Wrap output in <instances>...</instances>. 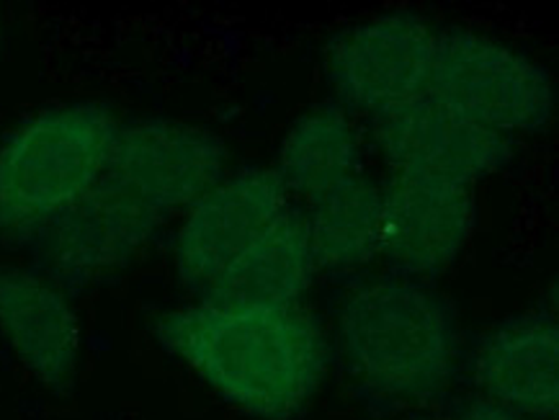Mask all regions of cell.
I'll return each instance as SVG.
<instances>
[{
    "label": "cell",
    "instance_id": "1",
    "mask_svg": "<svg viewBox=\"0 0 559 420\" xmlns=\"http://www.w3.org/2000/svg\"><path fill=\"white\" fill-rule=\"evenodd\" d=\"M227 145L174 119L121 124L106 170L83 199L28 235L39 274L73 295L124 268L176 212L227 173Z\"/></svg>",
    "mask_w": 559,
    "mask_h": 420
},
{
    "label": "cell",
    "instance_id": "2",
    "mask_svg": "<svg viewBox=\"0 0 559 420\" xmlns=\"http://www.w3.org/2000/svg\"><path fill=\"white\" fill-rule=\"evenodd\" d=\"M155 340L222 403L255 420H297L331 367V340L305 310L189 304L155 320Z\"/></svg>",
    "mask_w": 559,
    "mask_h": 420
},
{
    "label": "cell",
    "instance_id": "3",
    "mask_svg": "<svg viewBox=\"0 0 559 420\" xmlns=\"http://www.w3.org/2000/svg\"><path fill=\"white\" fill-rule=\"evenodd\" d=\"M338 340L364 397L397 410L447 395L462 353L454 304L403 276L350 289L338 308Z\"/></svg>",
    "mask_w": 559,
    "mask_h": 420
},
{
    "label": "cell",
    "instance_id": "4",
    "mask_svg": "<svg viewBox=\"0 0 559 420\" xmlns=\"http://www.w3.org/2000/svg\"><path fill=\"white\" fill-rule=\"evenodd\" d=\"M119 127L102 104L52 106L19 124L0 142V235L24 243L88 194Z\"/></svg>",
    "mask_w": 559,
    "mask_h": 420
},
{
    "label": "cell",
    "instance_id": "5",
    "mask_svg": "<svg viewBox=\"0 0 559 420\" xmlns=\"http://www.w3.org/2000/svg\"><path fill=\"white\" fill-rule=\"evenodd\" d=\"M428 94L508 140L544 130L557 106L547 68L469 28L436 32Z\"/></svg>",
    "mask_w": 559,
    "mask_h": 420
},
{
    "label": "cell",
    "instance_id": "6",
    "mask_svg": "<svg viewBox=\"0 0 559 420\" xmlns=\"http://www.w3.org/2000/svg\"><path fill=\"white\" fill-rule=\"evenodd\" d=\"M371 140L392 173L472 189L513 160V142L426 94L369 117Z\"/></svg>",
    "mask_w": 559,
    "mask_h": 420
},
{
    "label": "cell",
    "instance_id": "7",
    "mask_svg": "<svg viewBox=\"0 0 559 420\" xmlns=\"http://www.w3.org/2000/svg\"><path fill=\"white\" fill-rule=\"evenodd\" d=\"M436 28L413 11H392L335 34L328 77L343 109L367 117L426 94Z\"/></svg>",
    "mask_w": 559,
    "mask_h": 420
},
{
    "label": "cell",
    "instance_id": "8",
    "mask_svg": "<svg viewBox=\"0 0 559 420\" xmlns=\"http://www.w3.org/2000/svg\"><path fill=\"white\" fill-rule=\"evenodd\" d=\"M289 206V194L274 168L248 166L225 173L193 202L176 232L178 279L204 297L214 279Z\"/></svg>",
    "mask_w": 559,
    "mask_h": 420
},
{
    "label": "cell",
    "instance_id": "9",
    "mask_svg": "<svg viewBox=\"0 0 559 420\" xmlns=\"http://www.w3.org/2000/svg\"><path fill=\"white\" fill-rule=\"evenodd\" d=\"M472 189L392 173L382 187V259L403 279L447 272L475 230Z\"/></svg>",
    "mask_w": 559,
    "mask_h": 420
},
{
    "label": "cell",
    "instance_id": "10",
    "mask_svg": "<svg viewBox=\"0 0 559 420\" xmlns=\"http://www.w3.org/2000/svg\"><path fill=\"white\" fill-rule=\"evenodd\" d=\"M0 333L13 356L55 395L73 389L81 364V317L47 276L28 268H0Z\"/></svg>",
    "mask_w": 559,
    "mask_h": 420
},
{
    "label": "cell",
    "instance_id": "11",
    "mask_svg": "<svg viewBox=\"0 0 559 420\" xmlns=\"http://www.w3.org/2000/svg\"><path fill=\"white\" fill-rule=\"evenodd\" d=\"M472 380L479 397L528 420L559 412V325L547 310L521 312L477 340Z\"/></svg>",
    "mask_w": 559,
    "mask_h": 420
},
{
    "label": "cell",
    "instance_id": "12",
    "mask_svg": "<svg viewBox=\"0 0 559 420\" xmlns=\"http://www.w3.org/2000/svg\"><path fill=\"white\" fill-rule=\"evenodd\" d=\"M314 255L299 206H286L274 223L222 272L202 302L219 310L294 308L312 287Z\"/></svg>",
    "mask_w": 559,
    "mask_h": 420
},
{
    "label": "cell",
    "instance_id": "13",
    "mask_svg": "<svg viewBox=\"0 0 559 420\" xmlns=\"http://www.w3.org/2000/svg\"><path fill=\"white\" fill-rule=\"evenodd\" d=\"M302 215L318 272H356L382 253V187L367 173L307 199Z\"/></svg>",
    "mask_w": 559,
    "mask_h": 420
},
{
    "label": "cell",
    "instance_id": "14",
    "mask_svg": "<svg viewBox=\"0 0 559 420\" xmlns=\"http://www.w3.org/2000/svg\"><path fill=\"white\" fill-rule=\"evenodd\" d=\"M274 173L286 194L302 196L305 202L364 173L361 142L348 111L338 101H325L294 119L278 145Z\"/></svg>",
    "mask_w": 559,
    "mask_h": 420
},
{
    "label": "cell",
    "instance_id": "15",
    "mask_svg": "<svg viewBox=\"0 0 559 420\" xmlns=\"http://www.w3.org/2000/svg\"><path fill=\"white\" fill-rule=\"evenodd\" d=\"M454 420H528V418L503 408V405L485 400V397H475V400H469L467 405L459 408Z\"/></svg>",
    "mask_w": 559,
    "mask_h": 420
}]
</instances>
